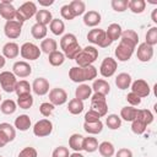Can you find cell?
I'll return each instance as SVG.
<instances>
[{"label":"cell","instance_id":"2e32d148","mask_svg":"<svg viewBox=\"0 0 157 157\" xmlns=\"http://www.w3.org/2000/svg\"><path fill=\"white\" fill-rule=\"evenodd\" d=\"M136 56L142 63L150 61L152 59V56H153V47H151V45H148L146 43H140L139 47H137Z\"/></svg>","mask_w":157,"mask_h":157},{"label":"cell","instance_id":"f546056e","mask_svg":"<svg viewBox=\"0 0 157 157\" xmlns=\"http://www.w3.org/2000/svg\"><path fill=\"white\" fill-rule=\"evenodd\" d=\"M98 145H99V144H98V141H97L96 137H93V136H87V137L83 139L82 150L86 151V152H88V153H92V152H94V151L98 150Z\"/></svg>","mask_w":157,"mask_h":157},{"label":"cell","instance_id":"8fae6325","mask_svg":"<svg viewBox=\"0 0 157 157\" xmlns=\"http://www.w3.org/2000/svg\"><path fill=\"white\" fill-rule=\"evenodd\" d=\"M49 102L55 105H63L67 102V93L64 88L55 87L49 91Z\"/></svg>","mask_w":157,"mask_h":157},{"label":"cell","instance_id":"9f6ffc18","mask_svg":"<svg viewBox=\"0 0 157 157\" xmlns=\"http://www.w3.org/2000/svg\"><path fill=\"white\" fill-rule=\"evenodd\" d=\"M126 101L130 103L131 107H135V105H140L141 104V98L139 96H136L135 93L130 92L126 94Z\"/></svg>","mask_w":157,"mask_h":157},{"label":"cell","instance_id":"7bdbcfd3","mask_svg":"<svg viewBox=\"0 0 157 157\" xmlns=\"http://www.w3.org/2000/svg\"><path fill=\"white\" fill-rule=\"evenodd\" d=\"M136 119L144 121L146 125H150V124L153 121V114H152L151 110H148V109H137Z\"/></svg>","mask_w":157,"mask_h":157},{"label":"cell","instance_id":"7a4b0ae2","mask_svg":"<svg viewBox=\"0 0 157 157\" xmlns=\"http://www.w3.org/2000/svg\"><path fill=\"white\" fill-rule=\"evenodd\" d=\"M97 58H98V49H96V47H93V45H87V47L82 48V50L78 53V55L75 58V61H76L77 66L85 67V66L92 65Z\"/></svg>","mask_w":157,"mask_h":157},{"label":"cell","instance_id":"e575fe53","mask_svg":"<svg viewBox=\"0 0 157 157\" xmlns=\"http://www.w3.org/2000/svg\"><path fill=\"white\" fill-rule=\"evenodd\" d=\"M69 6H70L71 11L74 12L75 17L81 16L86 12V4L82 0H72L71 2H69Z\"/></svg>","mask_w":157,"mask_h":157},{"label":"cell","instance_id":"6da1fadb","mask_svg":"<svg viewBox=\"0 0 157 157\" xmlns=\"http://www.w3.org/2000/svg\"><path fill=\"white\" fill-rule=\"evenodd\" d=\"M97 67H94L93 65H88V66H85V67H81V66H72L70 70H69V78L72 81V82H85V81H91L93 78L97 77Z\"/></svg>","mask_w":157,"mask_h":157},{"label":"cell","instance_id":"d4e9b609","mask_svg":"<svg viewBox=\"0 0 157 157\" xmlns=\"http://www.w3.org/2000/svg\"><path fill=\"white\" fill-rule=\"evenodd\" d=\"M83 136L81 134H72L69 137V147L74 150V152L82 151V144H83Z\"/></svg>","mask_w":157,"mask_h":157},{"label":"cell","instance_id":"6f0895ef","mask_svg":"<svg viewBox=\"0 0 157 157\" xmlns=\"http://www.w3.org/2000/svg\"><path fill=\"white\" fill-rule=\"evenodd\" d=\"M115 157H132V152L129 148H119L115 153Z\"/></svg>","mask_w":157,"mask_h":157},{"label":"cell","instance_id":"816d5d0a","mask_svg":"<svg viewBox=\"0 0 157 157\" xmlns=\"http://www.w3.org/2000/svg\"><path fill=\"white\" fill-rule=\"evenodd\" d=\"M60 15H61V17H63L64 20H67V21H71V20L75 18V15H74V12L71 11L69 4L61 6V9H60Z\"/></svg>","mask_w":157,"mask_h":157},{"label":"cell","instance_id":"44dd1931","mask_svg":"<svg viewBox=\"0 0 157 157\" xmlns=\"http://www.w3.org/2000/svg\"><path fill=\"white\" fill-rule=\"evenodd\" d=\"M32 125L31 118L27 114H21L15 119V129L20 131H27Z\"/></svg>","mask_w":157,"mask_h":157},{"label":"cell","instance_id":"30bf717a","mask_svg":"<svg viewBox=\"0 0 157 157\" xmlns=\"http://www.w3.org/2000/svg\"><path fill=\"white\" fill-rule=\"evenodd\" d=\"M22 25L21 22L16 21V20H12V21H6L5 22V26H4V33L7 38L10 39H16L21 36V32H22Z\"/></svg>","mask_w":157,"mask_h":157},{"label":"cell","instance_id":"f35d334b","mask_svg":"<svg viewBox=\"0 0 157 157\" xmlns=\"http://www.w3.org/2000/svg\"><path fill=\"white\" fill-rule=\"evenodd\" d=\"M81 50H82V48L80 47V44H78V42H77V43H74V44L66 47V48L63 50V53H64L65 58L71 59V60H75V58L78 55V53H80Z\"/></svg>","mask_w":157,"mask_h":157},{"label":"cell","instance_id":"ab89813d","mask_svg":"<svg viewBox=\"0 0 157 157\" xmlns=\"http://www.w3.org/2000/svg\"><path fill=\"white\" fill-rule=\"evenodd\" d=\"M16 104H17L21 109H29V108L33 105V97H32V94H31V93H27V94L18 96Z\"/></svg>","mask_w":157,"mask_h":157},{"label":"cell","instance_id":"484cf974","mask_svg":"<svg viewBox=\"0 0 157 157\" xmlns=\"http://www.w3.org/2000/svg\"><path fill=\"white\" fill-rule=\"evenodd\" d=\"M58 50V43L55 39L53 38H44L42 42H40V52L45 53V54H50L53 52Z\"/></svg>","mask_w":157,"mask_h":157},{"label":"cell","instance_id":"e7e4bbea","mask_svg":"<svg viewBox=\"0 0 157 157\" xmlns=\"http://www.w3.org/2000/svg\"><path fill=\"white\" fill-rule=\"evenodd\" d=\"M0 101H1V94H0Z\"/></svg>","mask_w":157,"mask_h":157},{"label":"cell","instance_id":"60d3db41","mask_svg":"<svg viewBox=\"0 0 157 157\" xmlns=\"http://www.w3.org/2000/svg\"><path fill=\"white\" fill-rule=\"evenodd\" d=\"M32 91V86L29 85L28 81L26 80H21V81H17L16 83V87H15V92L18 96H22V94H27V93H31Z\"/></svg>","mask_w":157,"mask_h":157},{"label":"cell","instance_id":"4316f807","mask_svg":"<svg viewBox=\"0 0 157 157\" xmlns=\"http://www.w3.org/2000/svg\"><path fill=\"white\" fill-rule=\"evenodd\" d=\"M121 32H123V29H121V26H120L119 23H110V25L108 26L107 31H105L107 36L110 38V40H112V42L120 39Z\"/></svg>","mask_w":157,"mask_h":157},{"label":"cell","instance_id":"681fc988","mask_svg":"<svg viewBox=\"0 0 157 157\" xmlns=\"http://www.w3.org/2000/svg\"><path fill=\"white\" fill-rule=\"evenodd\" d=\"M128 4H129V0H112L110 1L112 9L117 12H124L125 10H128Z\"/></svg>","mask_w":157,"mask_h":157},{"label":"cell","instance_id":"d6986e66","mask_svg":"<svg viewBox=\"0 0 157 157\" xmlns=\"http://www.w3.org/2000/svg\"><path fill=\"white\" fill-rule=\"evenodd\" d=\"M20 54V47L15 42H7L2 47V55L6 59H15Z\"/></svg>","mask_w":157,"mask_h":157},{"label":"cell","instance_id":"1f68e13d","mask_svg":"<svg viewBox=\"0 0 157 157\" xmlns=\"http://www.w3.org/2000/svg\"><path fill=\"white\" fill-rule=\"evenodd\" d=\"M17 109V104L13 99H5L1 102L0 104V110L2 114H6V115H11L16 112Z\"/></svg>","mask_w":157,"mask_h":157},{"label":"cell","instance_id":"9a60e30c","mask_svg":"<svg viewBox=\"0 0 157 157\" xmlns=\"http://www.w3.org/2000/svg\"><path fill=\"white\" fill-rule=\"evenodd\" d=\"M12 72H13V75L16 77L25 78V77H27V76H29L32 74V66L25 60L16 61L12 65Z\"/></svg>","mask_w":157,"mask_h":157},{"label":"cell","instance_id":"8d00e7d4","mask_svg":"<svg viewBox=\"0 0 157 157\" xmlns=\"http://www.w3.org/2000/svg\"><path fill=\"white\" fill-rule=\"evenodd\" d=\"M67 110L74 114V115H77L80 113L83 112V102L77 99V98H72L69 101V104H67Z\"/></svg>","mask_w":157,"mask_h":157},{"label":"cell","instance_id":"cb8c5ba5","mask_svg":"<svg viewBox=\"0 0 157 157\" xmlns=\"http://www.w3.org/2000/svg\"><path fill=\"white\" fill-rule=\"evenodd\" d=\"M34 17H36V23H39V25H43V26L49 25L53 20L52 12L49 10H44V9L38 10Z\"/></svg>","mask_w":157,"mask_h":157},{"label":"cell","instance_id":"f6af8a7d","mask_svg":"<svg viewBox=\"0 0 157 157\" xmlns=\"http://www.w3.org/2000/svg\"><path fill=\"white\" fill-rule=\"evenodd\" d=\"M146 128H147V125L144 121H141L136 118L131 121V131L136 135H142L146 131Z\"/></svg>","mask_w":157,"mask_h":157},{"label":"cell","instance_id":"11a10c76","mask_svg":"<svg viewBox=\"0 0 157 157\" xmlns=\"http://www.w3.org/2000/svg\"><path fill=\"white\" fill-rule=\"evenodd\" d=\"M98 120H101V117L92 109H90L85 114V121L86 123H94V121H98Z\"/></svg>","mask_w":157,"mask_h":157},{"label":"cell","instance_id":"db71d44e","mask_svg":"<svg viewBox=\"0 0 157 157\" xmlns=\"http://www.w3.org/2000/svg\"><path fill=\"white\" fill-rule=\"evenodd\" d=\"M69 156H70L69 148L65 146H58L52 153V157H69Z\"/></svg>","mask_w":157,"mask_h":157},{"label":"cell","instance_id":"52a82bcc","mask_svg":"<svg viewBox=\"0 0 157 157\" xmlns=\"http://www.w3.org/2000/svg\"><path fill=\"white\" fill-rule=\"evenodd\" d=\"M20 54L26 60H37V59H39L42 52H40V48L38 45H36L34 43L26 42L21 45Z\"/></svg>","mask_w":157,"mask_h":157},{"label":"cell","instance_id":"ee69618b","mask_svg":"<svg viewBox=\"0 0 157 157\" xmlns=\"http://www.w3.org/2000/svg\"><path fill=\"white\" fill-rule=\"evenodd\" d=\"M0 130L9 137L10 142L15 140V137H16V130H15V128L10 123H0Z\"/></svg>","mask_w":157,"mask_h":157},{"label":"cell","instance_id":"bcb514c9","mask_svg":"<svg viewBox=\"0 0 157 157\" xmlns=\"http://www.w3.org/2000/svg\"><path fill=\"white\" fill-rule=\"evenodd\" d=\"M121 39H125V40H129L131 43H134L135 45H137L139 43V34L132 31V29H125L121 32V36H120Z\"/></svg>","mask_w":157,"mask_h":157},{"label":"cell","instance_id":"5bb4252c","mask_svg":"<svg viewBox=\"0 0 157 157\" xmlns=\"http://www.w3.org/2000/svg\"><path fill=\"white\" fill-rule=\"evenodd\" d=\"M16 11H17V9L12 5L11 1L2 0L0 2V16L2 18H5L6 21L16 20Z\"/></svg>","mask_w":157,"mask_h":157},{"label":"cell","instance_id":"f907efd6","mask_svg":"<svg viewBox=\"0 0 157 157\" xmlns=\"http://www.w3.org/2000/svg\"><path fill=\"white\" fill-rule=\"evenodd\" d=\"M54 105L50 103V102H43L40 105H39V112H40V114L43 115V117H50L52 114H53V112H54Z\"/></svg>","mask_w":157,"mask_h":157},{"label":"cell","instance_id":"03108f58","mask_svg":"<svg viewBox=\"0 0 157 157\" xmlns=\"http://www.w3.org/2000/svg\"><path fill=\"white\" fill-rule=\"evenodd\" d=\"M0 157H2V156H0Z\"/></svg>","mask_w":157,"mask_h":157},{"label":"cell","instance_id":"9c48e42d","mask_svg":"<svg viewBox=\"0 0 157 157\" xmlns=\"http://www.w3.org/2000/svg\"><path fill=\"white\" fill-rule=\"evenodd\" d=\"M52 131H53V123L47 118L38 120L33 126V134L37 137L49 136L52 134Z\"/></svg>","mask_w":157,"mask_h":157},{"label":"cell","instance_id":"3957f363","mask_svg":"<svg viewBox=\"0 0 157 157\" xmlns=\"http://www.w3.org/2000/svg\"><path fill=\"white\" fill-rule=\"evenodd\" d=\"M87 39L88 42H91L92 44H96L101 48H107L109 47L113 42L110 40V38L107 36L104 29L101 28H93L87 33Z\"/></svg>","mask_w":157,"mask_h":157},{"label":"cell","instance_id":"836d02e7","mask_svg":"<svg viewBox=\"0 0 157 157\" xmlns=\"http://www.w3.org/2000/svg\"><path fill=\"white\" fill-rule=\"evenodd\" d=\"M128 9L132 13H142L146 9V1L145 0H129Z\"/></svg>","mask_w":157,"mask_h":157},{"label":"cell","instance_id":"4dcf8cb0","mask_svg":"<svg viewBox=\"0 0 157 157\" xmlns=\"http://www.w3.org/2000/svg\"><path fill=\"white\" fill-rule=\"evenodd\" d=\"M98 151L101 153L102 157H112L115 153V148L114 145L109 141H103L98 145Z\"/></svg>","mask_w":157,"mask_h":157},{"label":"cell","instance_id":"7dc6e473","mask_svg":"<svg viewBox=\"0 0 157 157\" xmlns=\"http://www.w3.org/2000/svg\"><path fill=\"white\" fill-rule=\"evenodd\" d=\"M74 43H77L76 36L72 34V33H66V34H64V36L61 37V39H60V48L64 50L66 47H69V45H71V44H74Z\"/></svg>","mask_w":157,"mask_h":157},{"label":"cell","instance_id":"74e56055","mask_svg":"<svg viewBox=\"0 0 157 157\" xmlns=\"http://www.w3.org/2000/svg\"><path fill=\"white\" fill-rule=\"evenodd\" d=\"M49 28H50V32L55 36H61L65 31V25L63 22V20H59V18H53L52 22L49 23Z\"/></svg>","mask_w":157,"mask_h":157},{"label":"cell","instance_id":"91938a15","mask_svg":"<svg viewBox=\"0 0 157 157\" xmlns=\"http://www.w3.org/2000/svg\"><path fill=\"white\" fill-rule=\"evenodd\" d=\"M38 2H39V5H40V6H50V5H53V4H54V1H53V0H49V1L39 0Z\"/></svg>","mask_w":157,"mask_h":157},{"label":"cell","instance_id":"f5cc1de1","mask_svg":"<svg viewBox=\"0 0 157 157\" xmlns=\"http://www.w3.org/2000/svg\"><path fill=\"white\" fill-rule=\"evenodd\" d=\"M17 157H38V152H37V150L34 147L28 146V147L22 148Z\"/></svg>","mask_w":157,"mask_h":157},{"label":"cell","instance_id":"e0dca14e","mask_svg":"<svg viewBox=\"0 0 157 157\" xmlns=\"http://www.w3.org/2000/svg\"><path fill=\"white\" fill-rule=\"evenodd\" d=\"M32 86V91L37 96H44L49 92V81L44 77H37L34 78Z\"/></svg>","mask_w":157,"mask_h":157},{"label":"cell","instance_id":"d590c367","mask_svg":"<svg viewBox=\"0 0 157 157\" xmlns=\"http://www.w3.org/2000/svg\"><path fill=\"white\" fill-rule=\"evenodd\" d=\"M47 33H48L47 26H43V25H39V23H34L31 28V34L36 39H44Z\"/></svg>","mask_w":157,"mask_h":157},{"label":"cell","instance_id":"b9f144b4","mask_svg":"<svg viewBox=\"0 0 157 157\" xmlns=\"http://www.w3.org/2000/svg\"><path fill=\"white\" fill-rule=\"evenodd\" d=\"M105 124L110 130H117L121 126V119L117 114H109L105 118Z\"/></svg>","mask_w":157,"mask_h":157},{"label":"cell","instance_id":"ac0fdd59","mask_svg":"<svg viewBox=\"0 0 157 157\" xmlns=\"http://www.w3.org/2000/svg\"><path fill=\"white\" fill-rule=\"evenodd\" d=\"M101 21H102V17L98 11L90 10L83 13V23L87 27H96L101 23Z\"/></svg>","mask_w":157,"mask_h":157},{"label":"cell","instance_id":"94428289","mask_svg":"<svg viewBox=\"0 0 157 157\" xmlns=\"http://www.w3.org/2000/svg\"><path fill=\"white\" fill-rule=\"evenodd\" d=\"M151 20L153 23H157V9L152 10V13H151Z\"/></svg>","mask_w":157,"mask_h":157},{"label":"cell","instance_id":"f1b7e54d","mask_svg":"<svg viewBox=\"0 0 157 157\" xmlns=\"http://www.w3.org/2000/svg\"><path fill=\"white\" fill-rule=\"evenodd\" d=\"M83 130L87 132V134H91V135H97L99 132H102L103 130V123L101 120L98 121H94V123H83Z\"/></svg>","mask_w":157,"mask_h":157},{"label":"cell","instance_id":"7402d4cb","mask_svg":"<svg viewBox=\"0 0 157 157\" xmlns=\"http://www.w3.org/2000/svg\"><path fill=\"white\" fill-rule=\"evenodd\" d=\"M91 94H92V88H91V86H88L86 83L78 85V87L75 90V98L80 99L82 102L88 99L91 97Z\"/></svg>","mask_w":157,"mask_h":157},{"label":"cell","instance_id":"4fadbf2b","mask_svg":"<svg viewBox=\"0 0 157 157\" xmlns=\"http://www.w3.org/2000/svg\"><path fill=\"white\" fill-rule=\"evenodd\" d=\"M131 92L135 93L136 96H139L140 98H144V97H147L151 92V88L148 86V83L142 80V78H137L135 80L134 82H131Z\"/></svg>","mask_w":157,"mask_h":157},{"label":"cell","instance_id":"5b68a950","mask_svg":"<svg viewBox=\"0 0 157 157\" xmlns=\"http://www.w3.org/2000/svg\"><path fill=\"white\" fill-rule=\"evenodd\" d=\"M37 11L38 10H37L36 2H33V1H26V2H23L17 9V11H16V21L23 23L27 20H29L31 17L36 16Z\"/></svg>","mask_w":157,"mask_h":157},{"label":"cell","instance_id":"8992f818","mask_svg":"<svg viewBox=\"0 0 157 157\" xmlns=\"http://www.w3.org/2000/svg\"><path fill=\"white\" fill-rule=\"evenodd\" d=\"M91 109L94 110L101 118L105 117L108 112V104H107L105 96L101 93H94L91 98Z\"/></svg>","mask_w":157,"mask_h":157},{"label":"cell","instance_id":"83f0119b","mask_svg":"<svg viewBox=\"0 0 157 157\" xmlns=\"http://www.w3.org/2000/svg\"><path fill=\"white\" fill-rule=\"evenodd\" d=\"M136 114H137V108H134L131 105H126V107L121 108L119 117H120V119H123L125 121H132L136 118Z\"/></svg>","mask_w":157,"mask_h":157},{"label":"cell","instance_id":"ffe728a7","mask_svg":"<svg viewBox=\"0 0 157 157\" xmlns=\"http://www.w3.org/2000/svg\"><path fill=\"white\" fill-rule=\"evenodd\" d=\"M91 88H92V91H94V93H101V94H104V96H107L110 92V85L104 78L94 80Z\"/></svg>","mask_w":157,"mask_h":157},{"label":"cell","instance_id":"277c9868","mask_svg":"<svg viewBox=\"0 0 157 157\" xmlns=\"http://www.w3.org/2000/svg\"><path fill=\"white\" fill-rule=\"evenodd\" d=\"M135 48H136V45L134 43L120 38V42H119L118 47L114 50V54H115V56L119 61H128L132 56Z\"/></svg>","mask_w":157,"mask_h":157},{"label":"cell","instance_id":"6125c7cd","mask_svg":"<svg viewBox=\"0 0 157 157\" xmlns=\"http://www.w3.org/2000/svg\"><path fill=\"white\" fill-rule=\"evenodd\" d=\"M5 64H6V58L0 54V69H2L5 66Z\"/></svg>","mask_w":157,"mask_h":157},{"label":"cell","instance_id":"603a6c76","mask_svg":"<svg viewBox=\"0 0 157 157\" xmlns=\"http://www.w3.org/2000/svg\"><path fill=\"white\" fill-rule=\"evenodd\" d=\"M115 85L119 90H126L131 85V76L128 72H120L115 77Z\"/></svg>","mask_w":157,"mask_h":157},{"label":"cell","instance_id":"be15d7a7","mask_svg":"<svg viewBox=\"0 0 157 157\" xmlns=\"http://www.w3.org/2000/svg\"><path fill=\"white\" fill-rule=\"evenodd\" d=\"M69 157H83V155L80 152H72V153H70Z\"/></svg>","mask_w":157,"mask_h":157},{"label":"cell","instance_id":"d6a6232c","mask_svg":"<svg viewBox=\"0 0 157 157\" xmlns=\"http://www.w3.org/2000/svg\"><path fill=\"white\" fill-rule=\"evenodd\" d=\"M48 61L52 66H60L65 61V55H64L63 52L55 50V52H53L48 55Z\"/></svg>","mask_w":157,"mask_h":157},{"label":"cell","instance_id":"7c38bea8","mask_svg":"<svg viewBox=\"0 0 157 157\" xmlns=\"http://www.w3.org/2000/svg\"><path fill=\"white\" fill-rule=\"evenodd\" d=\"M117 67H118V63L115 59L108 56L105 59H103L101 66H99V72L103 77H112L115 71H117Z\"/></svg>","mask_w":157,"mask_h":157},{"label":"cell","instance_id":"680465c9","mask_svg":"<svg viewBox=\"0 0 157 157\" xmlns=\"http://www.w3.org/2000/svg\"><path fill=\"white\" fill-rule=\"evenodd\" d=\"M10 142V140H9V137L0 130V147H4V146H6L7 144Z\"/></svg>","mask_w":157,"mask_h":157},{"label":"cell","instance_id":"c3c4849f","mask_svg":"<svg viewBox=\"0 0 157 157\" xmlns=\"http://www.w3.org/2000/svg\"><path fill=\"white\" fill-rule=\"evenodd\" d=\"M145 43L148 44V45H151V47H153V45L157 44V27L156 26L151 27L147 31V33H146V42Z\"/></svg>","mask_w":157,"mask_h":157},{"label":"cell","instance_id":"ba28073f","mask_svg":"<svg viewBox=\"0 0 157 157\" xmlns=\"http://www.w3.org/2000/svg\"><path fill=\"white\" fill-rule=\"evenodd\" d=\"M16 83H17V77L13 75L12 71L0 72V86L5 92H7V93L15 92Z\"/></svg>","mask_w":157,"mask_h":157}]
</instances>
